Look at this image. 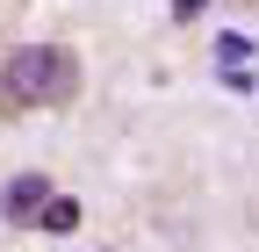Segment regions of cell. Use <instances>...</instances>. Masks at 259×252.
<instances>
[{
    "label": "cell",
    "instance_id": "cell-1",
    "mask_svg": "<svg viewBox=\"0 0 259 252\" xmlns=\"http://www.w3.org/2000/svg\"><path fill=\"white\" fill-rule=\"evenodd\" d=\"M79 94V58L65 44H22L8 65H0V108L22 115V108H58Z\"/></svg>",
    "mask_w": 259,
    "mask_h": 252
},
{
    "label": "cell",
    "instance_id": "cell-2",
    "mask_svg": "<svg viewBox=\"0 0 259 252\" xmlns=\"http://www.w3.org/2000/svg\"><path fill=\"white\" fill-rule=\"evenodd\" d=\"M44 202H51V173H15L0 187V216H8V224H36Z\"/></svg>",
    "mask_w": 259,
    "mask_h": 252
},
{
    "label": "cell",
    "instance_id": "cell-3",
    "mask_svg": "<svg viewBox=\"0 0 259 252\" xmlns=\"http://www.w3.org/2000/svg\"><path fill=\"white\" fill-rule=\"evenodd\" d=\"M36 224H44L51 238H65V231H79V202H72V195H51V202L36 209Z\"/></svg>",
    "mask_w": 259,
    "mask_h": 252
},
{
    "label": "cell",
    "instance_id": "cell-4",
    "mask_svg": "<svg viewBox=\"0 0 259 252\" xmlns=\"http://www.w3.org/2000/svg\"><path fill=\"white\" fill-rule=\"evenodd\" d=\"M209 15V0H173V22H202Z\"/></svg>",
    "mask_w": 259,
    "mask_h": 252
}]
</instances>
